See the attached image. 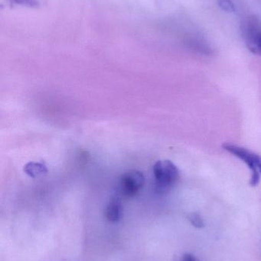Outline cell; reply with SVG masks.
<instances>
[{
  "label": "cell",
  "instance_id": "cell-1",
  "mask_svg": "<svg viewBox=\"0 0 261 261\" xmlns=\"http://www.w3.org/2000/svg\"><path fill=\"white\" fill-rule=\"evenodd\" d=\"M223 148L228 153H231L233 156L243 161L251 171V178L250 184L252 187H255L258 184L260 180V174H261V156L235 144H223Z\"/></svg>",
  "mask_w": 261,
  "mask_h": 261
},
{
  "label": "cell",
  "instance_id": "cell-2",
  "mask_svg": "<svg viewBox=\"0 0 261 261\" xmlns=\"http://www.w3.org/2000/svg\"><path fill=\"white\" fill-rule=\"evenodd\" d=\"M153 175L160 190H167L176 184L179 178L178 167L169 160L158 161L153 166Z\"/></svg>",
  "mask_w": 261,
  "mask_h": 261
},
{
  "label": "cell",
  "instance_id": "cell-3",
  "mask_svg": "<svg viewBox=\"0 0 261 261\" xmlns=\"http://www.w3.org/2000/svg\"><path fill=\"white\" fill-rule=\"evenodd\" d=\"M242 35L248 48L257 55H261V22L254 16L244 20Z\"/></svg>",
  "mask_w": 261,
  "mask_h": 261
},
{
  "label": "cell",
  "instance_id": "cell-4",
  "mask_svg": "<svg viewBox=\"0 0 261 261\" xmlns=\"http://www.w3.org/2000/svg\"><path fill=\"white\" fill-rule=\"evenodd\" d=\"M144 184L145 177L142 172L136 170H128L121 176L120 190L124 196L131 197L139 193Z\"/></svg>",
  "mask_w": 261,
  "mask_h": 261
},
{
  "label": "cell",
  "instance_id": "cell-5",
  "mask_svg": "<svg viewBox=\"0 0 261 261\" xmlns=\"http://www.w3.org/2000/svg\"><path fill=\"white\" fill-rule=\"evenodd\" d=\"M123 214V207L121 199L118 196L110 199L106 210V217L109 222H117L121 220Z\"/></svg>",
  "mask_w": 261,
  "mask_h": 261
},
{
  "label": "cell",
  "instance_id": "cell-6",
  "mask_svg": "<svg viewBox=\"0 0 261 261\" xmlns=\"http://www.w3.org/2000/svg\"><path fill=\"white\" fill-rule=\"evenodd\" d=\"M24 172L32 178L40 177L48 173L47 167L41 163L30 162L24 167Z\"/></svg>",
  "mask_w": 261,
  "mask_h": 261
},
{
  "label": "cell",
  "instance_id": "cell-7",
  "mask_svg": "<svg viewBox=\"0 0 261 261\" xmlns=\"http://www.w3.org/2000/svg\"><path fill=\"white\" fill-rule=\"evenodd\" d=\"M188 220L191 222L192 225L193 226L196 227L197 228H204L205 224H204L203 219L201 217L200 215L198 213H191L189 216H188Z\"/></svg>",
  "mask_w": 261,
  "mask_h": 261
},
{
  "label": "cell",
  "instance_id": "cell-8",
  "mask_svg": "<svg viewBox=\"0 0 261 261\" xmlns=\"http://www.w3.org/2000/svg\"><path fill=\"white\" fill-rule=\"evenodd\" d=\"M218 4L222 10L228 12H234L235 11L234 4L231 0H219Z\"/></svg>",
  "mask_w": 261,
  "mask_h": 261
},
{
  "label": "cell",
  "instance_id": "cell-9",
  "mask_svg": "<svg viewBox=\"0 0 261 261\" xmlns=\"http://www.w3.org/2000/svg\"><path fill=\"white\" fill-rule=\"evenodd\" d=\"M12 4L21 5V6L37 7L38 2L37 0H9Z\"/></svg>",
  "mask_w": 261,
  "mask_h": 261
},
{
  "label": "cell",
  "instance_id": "cell-10",
  "mask_svg": "<svg viewBox=\"0 0 261 261\" xmlns=\"http://www.w3.org/2000/svg\"><path fill=\"white\" fill-rule=\"evenodd\" d=\"M182 261H197L194 256L190 254H185L182 257Z\"/></svg>",
  "mask_w": 261,
  "mask_h": 261
}]
</instances>
